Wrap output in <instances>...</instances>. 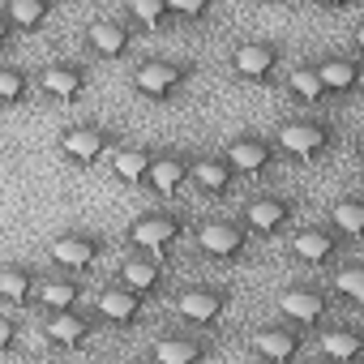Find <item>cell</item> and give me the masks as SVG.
I'll return each instance as SVG.
<instances>
[{"label":"cell","mask_w":364,"mask_h":364,"mask_svg":"<svg viewBox=\"0 0 364 364\" xmlns=\"http://www.w3.org/2000/svg\"><path fill=\"white\" fill-rule=\"evenodd\" d=\"M326 223H330L338 236H347V240H360V236H364V202H360L355 193H343V198H334V202L326 206Z\"/></svg>","instance_id":"cell-25"},{"label":"cell","mask_w":364,"mask_h":364,"mask_svg":"<svg viewBox=\"0 0 364 364\" xmlns=\"http://www.w3.org/2000/svg\"><path fill=\"white\" fill-rule=\"evenodd\" d=\"M240 223L249 228L253 240H257V236H262V240H274V236H283V232L296 223V198H283V193H257V198L245 202Z\"/></svg>","instance_id":"cell-5"},{"label":"cell","mask_w":364,"mask_h":364,"mask_svg":"<svg viewBox=\"0 0 364 364\" xmlns=\"http://www.w3.org/2000/svg\"><path fill=\"white\" fill-rule=\"evenodd\" d=\"M124 14L129 22H137L141 31H167L176 18L167 9V0H124Z\"/></svg>","instance_id":"cell-30"},{"label":"cell","mask_w":364,"mask_h":364,"mask_svg":"<svg viewBox=\"0 0 364 364\" xmlns=\"http://www.w3.org/2000/svg\"><path fill=\"white\" fill-rule=\"evenodd\" d=\"M86 48H90L99 60H124V56L133 52V26H129L124 18L103 14V18H95V22L86 26Z\"/></svg>","instance_id":"cell-16"},{"label":"cell","mask_w":364,"mask_h":364,"mask_svg":"<svg viewBox=\"0 0 364 364\" xmlns=\"http://www.w3.org/2000/svg\"><path fill=\"white\" fill-rule=\"evenodd\" d=\"M95 330H99V313L95 309H65V313H48V326H43V334H48V343L52 347H60V351H73V347H82L86 338H95Z\"/></svg>","instance_id":"cell-15"},{"label":"cell","mask_w":364,"mask_h":364,"mask_svg":"<svg viewBox=\"0 0 364 364\" xmlns=\"http://www.w3.org/2000/svg\"><path fill=\"white\" fill-rule=\"evenodd\" d=\"M35 82L22 65H0V107H22L31 99Z\"/></svg>","instance_id":"cell-31"},{"label":"cell","mask_w":364,"mask_h":364,"mask_svg":"<svg viewBox=\"0 0 364 364\" xmlns=\"http://www.w3.org/2000/svg\"><path fill=\"white\" fill-rule=\"evenodd\" d=\"M266 5H279V0H266Z\"/></svg>","instance_id":"cell-37"},{"label":"cell","mask_w":364,"mask_h":364,"mask_svg":"<svg viewBox=\"0 0 364 364\" xmlns=\"http://www.w3.org/2000/svg\"><path fill=\"white\" fill-rule=\"evenodd\" d=\"M82 296H86V283L77 279V274H69V279H39V304L48 309V313H65V309H77L82 304Z\"/></svg>","instance_id":"cell-26"},{"label":"cell","mask_w":364,"mask_h":364,"mask_svg":"<svg viewBox=\"0 0 364 364\" xmlns=\"http://www.w3.org/2000/svg\"><path fill=\"white\" fill-rule=\"evenodd\" d=\"M154 150L150 146H116L112 150V176L124 180V185H146V167H150Z\"/></svg>","instance_id":"cell-27"},{"label":"cell","mask_w":364,"mask_h":364,"mask_svg":"<svg viewBox=\"0 0 364 364\" xmlns=\"http://www.w3.org/2000/svg\"><path fill=\"white\" fill-rule=\"evenodd\" d=\"M103 253H107V236H99V232H65L52 240V262L73 274H86Z\"/></svg>","instance_id":"cell-14"},{"label":"cell","mask_w":364,"mask_h":364,"mask_svg":"<svg viewBox=\"0 0 364 364\" xmlns=\"http://www.w3.org/2000/svg\"><path fill=\"white\" fill-rule=\"evenodd\" d=\"M14 39H18V31H14V22H9V14L0 9V52H9L14 48Z\"/></svg>","instance_id":"cell-35"},{"label":"cell","mask_w":364,"mask_h":364,"mask_svg":"<svg viewBox=\"0 0 364 364\" xmlns=\"http://www.w3.org/2000/svg\"><path fill=\"white\" fill-rule=\"evenodd\" d=\"M334 141H338V129H334L326 116H291V120H283L279 133H274L279 154H287V159H296V163H313V159L326 154Z\"/></svg>","instance_id":"cell-1"},{"label":"cell","mask_w":364,"mask_h":364,"mask_svg":"<svg viewBox=\"0 0 364 364\" xmlns=\"http://www.w3.org/2000/svg\"><path fill=\"white\" fill-rule=\"evenodd\" d=\"M189 180H193L206 198H228L236 189L240 176H236V167L219 150V154H189Z\"/></svg>","instance_id":"cell-18"},{"label":"cell","mask_w":364,"mask_h":364,"mask_svg":"<svg viewBox=\"0 0 364 364\" xmlns=\"http://www.w3.org/2000/svg\"><path fill=\"white\" fill-rule=\"evenodd\" d=\"M313 5H317V9H330V14H338V9H347V5H351V0H313Z\"/></svg>","instance_id":"cell-36"},{"label":"cell","mask_w":364,"mask_h":364,"mask_svg":"<svg viewBox=\"0 0 364 364\" xmlns=\"http://www.w3.org/2000/svg\"><path fill=\"white\" fill-rule=\"evenodd\" d=\"M232 300H236V291L223 283H193L176 296V317L189 326H219L228 317Z\"/></svg>","instance_id":"cell-4"},{"label":"cell","mask_w":364,"mask_h":364,"mask_svg":"<svg viewBox=\"0 0 364 364\" xmlns=\"http://www.w3.org/2000/svg\"><path fill=\"white\" fill-rule=\"evenodd\" d=\"M90 82H95V73H90L86 60H56V65H48V69L39 73V90H43L48 99H56V103L82 99V95L90 90Z\"/></svg>","instance_id":"cell-13"},{"label":"cell","mask_w":364,"mask_h":364,"mask_svg":"<svg viewBox=\"0 0 364 364\" xmlns=\"http://www.w3.org/2000/svg\"><path fill=\"white\" fill-rule=\"evenodd\" d=\"M35 296H39V274H35L26 262L0 266V304H9V309H31Z\"/></svg>","instance_id":"cell-22"},{"label":"cell","mask_w":364,"mask_h":364,"mask_svg":"<svg viewBox=\"0 0 364 364\" xmlns=\"http://www.w3.org/2000/svg\"><path fill=\"white\" fill-rule=\"evenodd\" d=\"M343 253H347V236H338L330 223H309L291 236V257L309 266H334Z\"/></svg>","instance_id":"cell-11"},{"label":"cell","mask_w":364,"mask_h":364,"mask_svg":"<svg viewBox=\"0 0 364 364\" xmlns=\"http://www.w3.org/2000/svg\"><path fill=\"white\" fill-rule=\"evenodd\" d=\"M317 82H321V90H326V99H347L355 86H360V56H347V52H338V56H321L317 65Z\"/></svg>","instance_id":"cell-19"},{"label":"cell","mask_w":364,"mask_h":364,"mask_svg":"<svg viewBox=\"0 0 364 364\" xmlns=\"http://www.w3.org/2000/svg\"><path fill=\"white\" fill-rule=\"evenodd\" d=\"M279 317L300 326V330H317L330 317V287L317 283H296L279 296Z\"/></svg>","instance_id":"cell-9"},{"label":"cell","mask_w":364,"mask_h":364,"mask_svg":"<svg viewBox=\"0 0 364 364\" xmlns=\"http://www.w3.org/2000/svg\"><path fill=\"white\" fill-rule=\"evenodd\" d=\"M249 245H253L249 228L240 219H232V215L228 219H206L198 228V249L206 257H215V262H240L249 253Z\"/></svg>","instance_id":"cell-8"},{"label":"cell","mask_w":364,"mask_h":364,"mask_svg":"<svg viewBox=\"0 0 364 364\" xmlns=\"http://www.w3.org/2000/svg\"><path fill=\"white\" fill-rule=\"evenodd\" d=\"M326 326V321H321ZM321 351L326 355H334V360H351V355H360L364 351V334L355 330V326H326L321 330Z\"/></svg>","instance_id":"cell-28"},{"label":"cell","mask_w":364,"mask_h":364,"mask_svg":"<svg viewBox=\"0 0 364 364\" xmlns=\"http://www.w3.org/2000/svg\"><path fill=\"white\" fill-rule=\"evenodd\" d=\"M253 351L266 355V360H291L304 351V330L291 326V321H274V326H262L253 334Z\"/></svg>","instance_id":"cell-20"},{"label":"cell","mask_w":364,"mask_h":364,"mask_svg":"<svg viewBox=\"0 0 364 364\" xmlns=\"http://www.w3.org/2000/svg\"><path fill=\"white\" fill-rule=\"evenodd\" d=\"M287 95H291L296 103H304V107H321V103H326V90H321L313 65H296V69L287 73Z\"/></svg>","instance_id":"cell-29"},{"label":"cell","mask_w":364,"mask_h":364,"mask_svg":"<svg viewBox=\"0 0 364 364\" xmlns=\"http://www.w3.org/2000/svg\"><path fill=\"white\" fill-rule=\"evenodd\" d=\"M189 180V154L185 150H154L150 167H146V185L154 193H176Z\"/></svg>","instance_id":"cell-21"},{"label":"cell","mask_w":364,"mask_h":364,"mask_svg":"<svg viewBox=\"0 0 364 364\" xmlns=\"http://www.w3.org/2000/svg\"><path fill=\"white\" fill-rule=\"evenodd\" d=\"M176 22H206L215 14V0H167Z\"/></svg>","instance_id":"cell-33"},{"label":"cell","mask_w":364,"mask_h":364,"mask_svg":"<svg viewBox=\"0 0 364 364\" xmlns=\"http://www.w3.org/2000/svg\"><path fill=\"white\" fill-rule=\"evenodd\" d=\"M18 338H22L18 321H14L9 313H0V351H14V347H18Z\"/></svg>","instance_id":"cell-34"},{"label":"cell","mask_w":364,"mask_h":364,"mask_svg":"<svg viewBox=\"0 0 364 364\" xmlns=\"http://www.w3.org/2000/svg\"><path fill=\"white\" fill-rule=\"evenodd\" d=\"M330 287H334V296H343L347 304H364V266H360V262H343V266H334Z\"/></svg>","instance_id":"cell-32"},{"label":"cell","mask_w":364,"mask_h":364,"mask_svg":"<svg viewBox=\"0 0 364 364\" xmlns=\"http://www.w3.org/2000/svg\"><path fill=\"white\" fill-rule=\"evenodd\" d=\"M116 146H120V133L112 124H103V120H86V124H73V129L60 133V154L69 163H77V167L103 163Z\"/></svg>","instance_id":"cell-3"},{"label":"cell","mask_w":364,"mask_h":364,"mask_svg":"<svg viewBox=\"0 0 364 364\" xmlns=\"http://www.w3.org/2000/svg\"><path fill=\"white\" fill-rule=\"evenodd\" d=\"M223 159L236 167V176L262 180V176H270V171H274L279 146H274V137H262V133H236V137L223 146Z\"/></svg>","instance_id":"cell-7"},{"label":"cell","mask_w":364,"mask_h":364,"mask_svg":"<svg viewBox=\"0 0 364 364\" xmlns=\"http://www.w3.org/2000/svg\"><path fill=\"white\" fill-rule=\"evenodd\" d=\"M198 77V65L189 60H171V56H150L133 69V90L150 103H167L185 90L189 82Z\"/></svg>","instance_id":"cell-2"},{"label":"cell","mask_w":364,"mask_h":364,"mask_svg":"<svg viewBox=\"0 0 364 364\" xmlns=\"http://www.w3.org/2000/svg\"><path fill=\"white\" fill-rule=\"evenodd\" d=\"M185 215L180 210H146L129 223V245L133 249H150V253H167L180 236H185Z\"/></svg>","instance_id":"cell-6"},{"label":"cell","mask_w":364,"mask_h":364,"mask_svg":"<svg viewBox=\"0 0 364 364\" xmlns=\"http://www.w3.org/2000/svg\"><path fill=\"white\" fill-rule=\"evenodd\" d=\"M116 283H124L129 291H137V296H146V300L159 296V291L167 287V262H163V253H150V249L129 253V257L120 262Z\"/></svg>","instance_id":"cell-12"},{"label":"cell","mask_w":364,"mask_h":364,"mask_svg":"<svg viewBox=\"0 0 364 364\" xmlns=\"http://www.w3.org/2000/svg\"><path fill=\"white\" fill-rule=\"evenodd\" d=\"M95 313L99 321H112V326H137L146 317V296L129 291L124 283H107L95 291Z\"/></svg>","instance_id":"cell-17"},{"label":"cell","mask_w":364,"mask_h":364,"mask_svg":"<svg viewBox=\"0 0 364 364\" xmlns=\"http://www.w3.org/2000/svg\"><path fill=\"white\" fill-rule=\"evenodd\" d=\"M210 355H215V347L206 338H198V334H171V338L154 343V360L159 364H202Z\"/></svg>","instance_id":"cell-23"},{"label":"cell","mask_w":364,"mask_h":364,"mask_svg":"<svg viewBox=\"0 0 364 364\" xmlns=\"http://www.w3.org/2000/svg\"><path fill=\"white\" fill-rule=\"evenodd\" d=\"M56 9H60V0H5V14L18 35H39Z\"/></svg>","instance_id":"cell-24"},{"label":"cell","mask_w":364,"mask_h":364,"mask_svg":"<svg viewBox=\"0 0 364 364\" xmlns=\"http://www.w3.org/2000/svg\"><path fill=\"white\" fill-rule=\"evenodd\" d=\"M279 60H283V48L270 39H245L232 48V73L253 86H266L279 73Z\"/></svg>","instance_id":"cell-10"}]
</instances>
